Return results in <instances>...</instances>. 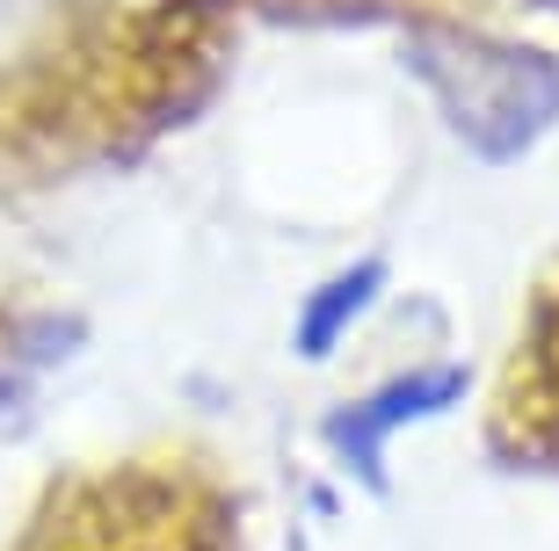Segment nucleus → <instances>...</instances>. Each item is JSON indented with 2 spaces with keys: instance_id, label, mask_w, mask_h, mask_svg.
Listing matches in <instances>:
<instances>
[{
  "instance_id": "1",
  "label": "nucleus",
  "mask_w": 559,
  "mask_h": 551,
  "mask_svg": "<svg viewBox=\"0 0 559 551\" xmlns=\"http://www.w3.org/2000/svg\"><path fill=\"white\" fill-rule=\"evenodd\" d=\"M421 81L436 87V109L479 160H516L559 123V65L531 44L495 37H421Z\"/></svg>"
},
{
  "instance_id": "3",
  "label": "nucleus",
  "mask_w": 559,
  "mask_h": 551,
  "mask_svg": "<svg viewBox=\"0 0 559 551\" xmlns=\"http://www.w3.org/2000/svg\"><path fill=\"white\" fill-rule=\"evenodd\" d=\"M378 298H385V262H349V268H334L328 284H320L306 306H298V334H290V348H298L306 363H328L334 348H342L356 327H364V320H371Z\"/></svg>"
},
{
  "instance_id": "2",
  "label": "nucleus",
  "mask_w": 559,
  "mask_h": 551,
  "mask_svg": "<svg viewBox=\"0 0 559 551\" xmlns=\"http://www.w3.org/2000/svg\"><path fill=\"white\" fill-rule=\"evenodd\" d=\"M465 399V363H421V370H400L385 385L356 392L328 414V450L364 479V487H385V450H393L400 429L415 421H436L443 407Z\"/></svg>"
}]
</instances>
